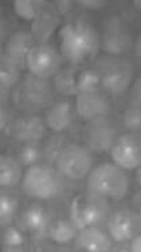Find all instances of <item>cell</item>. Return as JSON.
I'll use <instances>...</instances> for the list:
<instances>
[{
    "label": "cell",
    "instance_id": "1",
    "mask_svg": "<svg viewBox=\"0 0 141 252\" xmlns=\"http://www.w3.org/2000/svg\"><path fill=\"white\" fill-rule=\"evenodd\" d=\"M58 42L62 58L75 67L94 61L101 47L95 25L82 15L62 25L59 31Z\"/></svg>",
    "mask_w": 141,
    "mask_h": 252
},
{
    "label": "cell",
    "instance_id": "2",
    "mask_svg": "<svg viewBox=\"0 0 141 252\" xmlns=\"http://www.w3.org/2000/svg\"><path fill=\"white\" fill-rule=\"evenodd\" d=\"M68 181L55 166L42 162L28 169L23 176L22 187L30 197L50 200L64 193Z\"/></svg>",
    "mask_w": 141,
    "mask_h": 252
},
{
    "label": "cell",
    "instance_id": "3",
    "mask_svg": "<svg viewBox=\"0 0 141 252\" xmlns=\"http://www.w3.org/2000/svg\"><path fill=\"white\" fill-rule=\"evenodd\" d=\"M87 191L105 199L119 200L129 189V179L116 165L102 163L93 168L87 177Z\"/></svg>",
    "mask_w": 141,
    "mask_h": 252
},
{
    "label": "cell",
    "instance_id": "4",
    "mask_svg": "<svg viewBox=\"0 0 141 252\" xmlns=\"http://www.w3.org/2000/svg\"><path fill=\"white\" fill-rule=\"evenodd\" d=\"M94 68L99 75L100 87L108 94H123L132 84L133 65L122 56L100 57L96 59Z\"/></svg>",
    "mask_w": 141,
    "mask_h": 252
},
{
    "label": "cell",
    "instance_id": "5",
    "mask_svg": "<svg viewBox=\"0 0 141 252\" xmlns=\"http://www.w3.org/2000/svg\"><path fill=\"white\" fill-rule=\"evenodd\" d=\"M18 108L27 113H35L51 105L53 87L48 80L28 73L20 79L12 94Z\"/></svg>",
    "mask_w": 141,
    "mask_h": 252
},
{
    "label": "cell",
    "instance_id": "6",
    "mask_svg": "<svg viewBox=\"0 0 141 252\" xmlns=\"http://www.w3.org/2000/svg\"><path fill=\"white\" fill-rule=\"evenodd\" d=\"M108 200L90 192L78 195L72 201L70 217L78 230L99 227L110 215Z\"/></svg>",
    "mask_w": 141,
    "mask_h": 252
},
{
    "label": "cell",
    "instance_id": "7",
    "mask_svg": "<svg viewBox=\"0 0 141 252\" xmlns=\"http://www.w3.org/2000/svg\"><path fill=\"white\" fill-rule=\"evenodd\" d=\"M92 151L82 145L68 143L59 154L55 168L68 181L87 177L93 169Z\"/></svg>",
    "mask_w": 141,
    "mask_h": 252
},
{
    "label": "cell",
    "instance_id": "8",
    "mask_svg": "<svg viewBox=\"0 0 141 252\" xmlns=\"http://www.w3.org/2000/svg\"><path fill=\"white\" fill-rule=\"evenodd\" d=\"M63 60L60 52L54 46L48 43H38L28 53L26 67L34 76L48 80L61 70Z\"/></svg>",
    "mask_w": 141,
    "mask_h": 252
},
{
    "label": "cell",
    "instance_id": "9",
    "mask_svg": "<svg viewBox=\"0 0 141 252\" xmlns=\"http://www.w3.org/2000/svg\"><path fill=\"white\" fill-rule=\"evenodd\" d=\"M100 42L108 55L122 56L132 47L133 37L123 20L118 16H113L105 24Z\"/></svg>",
    "mask_w": 141,
    "mask_h": 252
},
{
    "label": "cell",
    "instance_id": "10",
    "mask_svg": "<svg viewBox=\"0 0 141 252\" xmlns=\"http://www.w3.org/2000/svg\"><path fill=\"white\" fill-rule=\"evenodd\" d=\"M84 134L86 147L98 153L110 151L118 137L116 126L108 116L87 122Z\"/></svg>",
    "mask_w": 141,
    "mask_h": 252
},
{
    "label": "cell",
    "instance_id": "11",
    "mask_svg": "<svg viewBox=\"0 0 141 252\" xmlns=\"http://www.w3.org/2000/svg\"><path fill=\"white\" fill-rule=\"evenodd\" d=\"M106 222L110 236L119 244L133 241L141 233V217L132 210H115L110 214Z\"/></svg>",
    "mask_w": 141,
    "mask_h": 252
},
{
    "label": "cell",
    "instance_id": "12",
    "mask_svg": "<svg viewBox=\"0 0 141 252\" xmlns=\"http://www.w3.org/2000/svg\"><path fill=\"white\" fill-rule=\"evenodd\" d=\"M110 152L115 165L121 169H137L141 166V135L129 132L118 136Z\"/></svg>",
    "mask_w": 141,
    "mask_h": 252
},
{
    "label": "cell",
    "instance_id": "13",
    "mask_svg": "<svg viewBox=\"0 0 141 252\" xmlns=\"http://www.w3.org/2000/svg\"><path fill=\"white\" fill-rule=\"evenodd\" d=\"M60 21L56 6L40 0L35 17L31 25V34L38 43H46Z\"/></svg>",
    "mask_w": 141,
    "mask_h": 252
},
{
    "label": "cell",
    "instance_id": "14",
    "mask_svg": "<svg viewBox=\"0 0 141 252\" xmlns=\"http://www.w3.org/2000/svg\"><path fill=\"white\" fill-rule=\"evenodd\" d=\"M45 122L40 116L30 114L15 119L9 126V133L20 144L36 143L43 139Z\"/></svg>",
    "mask_w": 141,
    "mask_h": 252
},
{
    "label": "cell",
    "instance_id": "15",
    "mask_svg": "<svg viewBox=\"0 0 141 252\" xmlns=\"http://www.w3.org/2000/svg\"><path fill=\"white\" fill-rule=\"evenodd\" d=\"M75 106L78 116L87 122L108 116L111 110L108 99L99 91L78 94Z\"/></svg>",
    "mask_w": 141,
    "mask_h": 252
},
{
    "label": "cell",
    "instance_id": "16",
    "mask_svg": "<svg viewBox=\"0 0 141 252\" xmlns=\"http://www.w3.org/2000/svg\"><path fill=\"white\" fill-rule=\"evenodd\" d=\"M52 215L43 205L33 203L27 208L21 216V228L34 236H42L52 224Z\"/></svg>",
    "mask_w": 141,
    "mask_h": 252
},
{
    "label": "cell",
    "instance_id": "17",
    "mask_svg": "<svg viewBox=\"0 0 141 252\" xmlns=\"http://www.w3.org/2000/svg\"><path fill=\"white\" fill-rule=\"evenodd\" d=\"M34 41L31 33L17 31L9 37L2 55L16 64L21 70H24L26 67L27 55L34 45Z\"/></svg>",
    "mask_w": 141,
    "mask_h": 252
},
{
    "label": "cell",
    "instance_id": "18",
    "mask_svg": "<svg viewBox=\"0 0 141 252\" xmlns=\"http://www.w3.org/2000/svg\"><path fill=\"white\" fill-rule=\"evenodd\" d=\"M76 244L85 252H109L112 247L111 238L99 227H90L80 231Z\"/></svg>",
    "mask_w": 141,
    "mask_h": 252
},
{
    "label": "cell",
    "instance_id": "19",
    "mask_svg": "<svg viewBox=\"0 0 141 252\" xmlns=\"http://www.w3.org/2000/svg\"><path fill=\"white\" fill-rule=\"evenodd\" d=\"M73 108L68 100H60L54 104L46 113L45 124L55 133L66 130L73 119Z\"/></svg>",
    "mask_w": 141,
    "mask_h": 252
},
{
    "label": "cell",
    "instance_id": "20",
    "mask_svg": "<svg viewBox=\"0 0 141 252\" xmlns=\"http://www.w3.org/2000/svg\"><path fill=\"white\" fill-rule=\"evenodd\" d=\"M21 70L4 55L0 62V97L2 102L5 101L10 94L11 88L20 80Z\"/></svg>",
    "mask_w": 141,
    "mask_h": 252
},
{
    "label": "cell",
    "instance_id": "21",
    "mask_svg": "<svg viewBox=\"0 0 141 252\" xmlns=\"http://www.w3.org/2000/svg\"><path fill=\"white\" fill-rule=\"evenodd\" d=\"M22 166L15 158L9 156L0 157V185L2 188H11L20 182Z\"/></svg>",
    "mask_w": 141,
    "mask_h": 252
},
{
    "label": "cell",
    "instance_id": "22",
    "mask_svg": "<svg viewBox=\"0 0 141 252\" xmlns=\"http://www.w3.org/2000/svg\"><path fill=\"white\" fill-rule=\"evenodd\" d=\"M75 68H61L53 77V86L57 92L64 96H77L76 76Z\"/></svg>",
    "mask_w": 141,
    "mask_h": 252
},
{
    "label": "cell",
    "instance_id": "23",
    "mask_svg": "<svg viewBox=\"0 0 141 252\" xmlns=\"http://www.w3.org/2000/svg\"><path fill=\"white\" fill-rule=\"evenodd\" d=\"M16 159L23 167L29 168L43 162V147L40 142L21 144Z\"/></svg>",
    "mask_w": 141,
    "mask_h": 252
},
{
    "label": "cell",
    "instance_id": "24",
    "mask_svg": "<svg viewBox=\"0 0 141 252\" xmlns=\"http://www.w3.org/2000/svg\"><path fill=\"white\" fill-rule=\"evenodd\" d=\"M67 139L61 133H55L50 136L43 147V162L54 166L59 154L68 144Z\"/></svg>",
    "mask_w": 141,
    "mask_h": 252
},
{
    "label": "cell",
    "instance_id": "25",
    "mask_svg": "<svg viewBox=\"0 0 141 252\" xmlns=\"http://www.w3.org/2000/svg\"><path fill=\"white\" fill-rule=\"evenodd\" d=\"M76 86L78 95L80 94L96 92L100 87L99 75L93 68H83L77 70Z\"/></svg>",
    "mask_w": 141,
    "mask_h": 252
},
{
    "label": "cell",
    "instance_id": "26",
    "mask_svg": "<svg viewBox=\"0 0 141 252\" xmlns=\"http://www.w3.org/2000/svg\"><path fill=\"white\" fill-rule=\"evenodd\" d=\"M77 230L71 220H58L52 223L49 231L53 241L58 244H66L76 237Z\"/></svg>",
    "mask_w": 141,
    "mask_h": 252
},
{
    "label": "cell",
    "instance_id": "27",
    "mask_svg": "<svg viewBox=\"0 0 141 252\" xmlns=\"http://www.w3.org/2000/svg\"><path fill=\"white\" fill-rule=\"evenodd\" d=\"M19 201L16 196L6 190L0 195V221L2 226H7L12 222L18 212Z\"/></svg>",
    "mask_w": 141,
    "mask_h": 252
},
{
    "label": "cell",
    "instance_id": "28",
    "mask_svg": "<svg viewBox=\"0 0 141 252\" xmlns=\"http://www.w3.org/2000/svg\"><path fill=\"white\" fill-rule=\"evenodd\" d=\"M123 123L130 133H137L141 130V108L134 100L124 110Z\"/></svg>",
    "mask_w": 141,
    "mask_h": 252
},
{
    "label": "cell",
    "instance_id": "29",
    "mask_svg": "<svg viewBox=\"0 0 141 252\" xmlns=\"http://www.w3.org/2000/svg\"><path fill=\"white\" fill-rule=\"evenodd\" d=\"M39 1L32 0H15L14 6L15 12L22 18L33 20L35 17Z\"/></svg>",
    "mask_w": 141,
    "mask_h": 252
},
{
    "label": "cell",
    "instance_id": "30",
    "mask_svg": "<svg viewBox=\"0 0 141 252\" xmlns=\"http://www.w3.org/2000/svg\"><path fill=\"white\" fill-rule=\"evenodd\" d=\"M3 242L7 248L20 249L25 238L20 229L14 226H7L3 234Z\"/></svg>",
    "mask_w": 141,
    "mask_h": 252
},
{
    "label": "cell",
    "instance_id": "31",
    "mask_svg": "<svg viewBox=\"0 0 141 252\" xmlns=\"http://www.w3.org/2000/svg\"><path fill=\"white\" fill-rule=\"evenodd\" d=\"M77 2L83 7L90 9L100 8L105 4L102 0H79Z\"/></svg>",
    "mask_w": 141,
    "mask_h": 252
},
{
    "label": "cell",
    "instance_id": "32",
    "mask_svg": "<svg viewBox=\"0 0 141 252\" xmlns=\"http://www.w3.org/2000/svg\"><path fill=\"white\" fill-rule=\"evenodd\" d=\"M56 7L57 8L59 14L64 15L70 10L73 2L70 0H60V1H56Z\"/></svg>",
    "mask_w": 141,
    "mask_h": 252
},
{
    "label": "cell",
    "instance_id": "33",
    "mask_svg": "<svg viewBox=\"0 0 141 252\" xmlns=\"http://www.w3.org/2000/svg\"><path fill=\"white\" fill-rule=\"evenodd\" d=\"M133 100L141 108V76L137 79L133 87Z\"/></svg>",
    "mask_w": 141,
    "mask_h": 252
},
{
    "label": "cell",
    "instance_id": "34",
    "mask_svg": "<svg viewBox=\"0 0 141 252\" xmlns=\"http://www.w3.org/2000/svg\"><path fill=\"white\" fill-rule=\"evenodd\" d=\"M8 121L9 116L7 110L1 106L0 109V127L1 131L5 130L7 128Z\"/></svg>",
    "mask_w": 141,
    "mask_h": 252
},
{
    "label": "cell",
    "instance_id": "35",
    "mask_svg": "<svg viewBox=\"0 0 141 252\" xmlns=\"http://www.w3.org/2000/svg\"><path fill=\"white\" fill-rule=\"evenodd\" d=\"M130 248L131 252H141V233L131 241Z\"/></svg>",
    "mask_w": 141,
    "mask_h": 252
},
{
    "label": "cell",
    "instance_id": "36",
    "mask_svg": "<svg viewBox=\"0 0 141 252\" xmlns=\"http://www.w3.org/2000/svg\"><path fill=\"white\" fill-rule=\"evenodd\" d=\"M134 52L137 58L141 60V33L134 43Z\"/></svg>",
    "mask_w": 141,
    "mask_h": 252
},
{
    "label": "cell",
    "instance_id": "37",
    "mask_svg": "<svg viewBox=\"0 0 141 252\" xmlns=\"http://www.w3.org/2000/svg\"><path fill=\"white\" fill-rule=\"evenodd\" d=\"M120 244V245L115 248L113 252H131L130 246H127L125 244Z\"/></svg>",
    "mask_w": 141,
    "mask_h": 252
},
{
    "label": "cell",
    "instance_id": "38",
    "mask_svg": "<svg viewBox=\"0 0 141 252\" xmlns=\"http://www.w3.org/2000/svg\"><path fill=\"white\" fill-rule=\"evenodd\" d=\"M136 205L138 211H139V213H137L139 214L141 219V191L136 197Z\"/></svg>",
    "mask_w": 141,
    "mask_h": 252
},
{
    "label": "cell",
    "instance_id": "39",
    "mask_svg": "<svg viewBox=\"0 0 141 252\" xmlns=\"http://www.w3.org/2000/svg\"><path fill=\"white\" fill-rule=\"evenodd\" d=\"M136 180L137 184L141 187V166L137 169L136 172Z\"/></svg>",
    "mask_w": 141,
    "mask_h": 252
},
{
    "label": "cell",
    "instance_id": "40",
    "mask_svg": "<svg viewBox=\"0 0 141 252\" xmlns=\"http://www.w3.org/2000/svg\"><path fill=\"white\" fill-rule=\"evenodd\" d=\"M3 252H23L21 251L20 249H12L7 248Z\"/></svg>",
    "mask_w": 141,
    "mask_h": 252
},
{
    "label": "cell",
    "instance_id": "41",
    "mask_svg": "<svg viewBox=\"0 0 141 252\" xmlns=\"http://www.w3.org/2000/svg\"><path fill=\"white\" fill-rule=\"evenodd\" d=\"M134 5L136 6V8L139 9H141V1H134Z\"/></svg>",
    "mask_w": 141,
    "mask_h": 252
},
{
    "label": "cell",
    "instance_id": "42",
    "mask_svg": "<svg viewBox=\"0 0 141 252\" xmlns=\"http://www.w3.org/2000/svg\"></svg>",
    "mask_w": 141,
    "mask_h": 252
}]
</instances>
